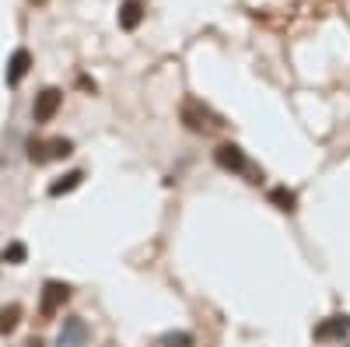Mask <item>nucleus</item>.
I'll list each match as a JSON object with an SVG mask.
<instances>
[{
  "instance_id": "1",
  "label": "nucleus",
  "mask_w": 350,
  "mask_h": 347,
  "mask_svg": "<svg viewBox=\"0 0 350 347\" xmlns=\"http://www.w3.org/2000/svg\"><path fill=\"white\" fill-rule=\"evenodd\" d=\"M179 116H183V123H186L189 133H214L221 127V120L200 99H186L183 109H179Z\"/></svg>"
},
{
  "instance_id": "2",
  "label": "nucleus",
  "mask_w": 350,
  "mask_h": 347,
  "mask_svg": "<svg viewBox=\"0 0 350 347\" xmlns=\"http://www.w3.org/2000/svg\"><path fill=\"white\" fill-rule=\"evenodd\" d=\"M74 155V140L67 137H53V140H32L28 144V158L36 165H49V162H60Z\"/></svg>"
},
{
  "instance_id": "3",
  "label": "nucleus",
  "mask_w": 350,
  "mask_h": 347,
  "mask_svg": "<svg viewBox=\"0 0 350 347\" xmlns=\"http://www.w3.org/2000/svg\"><path fill=\"white\" fill-rule=\"evenodd\" d=\"M67 298H70V287H67V284L46 281V284H42V298H39V316H42V320H53V316L64 309Z\"/></svg>"
},
{
  "instance_id": "4",
  "label": "nucleus",
  "mask_w": 350,
  "mask_h": 347,
  "mask_svg": "<svg viewBox=\"0 0 350 347\" xmlns=\"http://www.w3.org/2000/svg\"><path fill=\"white\" fill-rule=\"evenodd\" d=\"M60 105H64V92L60 88H42L36 95V102H32V120L36 123H49L53 116L60 112Z\"/></svg>"
},
{
  "instance_id": "5",
  "label": "nucleus",
  "mask_w": 350,
  "mask_h": 347,
  "mask_svg": "<svg viewBox=\"0 0 350 347\" xmlns=\"http://www.w3.org/2000/svg\"><path fill=\"white\" fill-rule=\"evenodd\" d=\"M92 333H88V323L81 316H67L64 326H60V337H56V347H88Z\"/></svg>"
},
{
  "instance_id": "6",
  "label": "nucleus",
  "mask_w": 350,
  "mask_h": 347,
  "mask_svg": "<svg viewBox=\"0 0 350 347\" xmlns=\"http://www.w3.org/2000/svg\"><path fill=\"white\" fill-rule=\"evenodd\" d=\"M214 162L224 168V172H249V158L239 144H221L214 151Z\"/></svg>"
},
{
  "instance_id": "7",
  "label": "nucleus",
  "mask_w": 350,
  "mask_h": 347,
  "mask_svg": "<svg viewBox=\"0 0 350 347\" xmlns=\"http://www.w3.org/2000/svg\"><path fill=\"white\" fill-rule=\"evenodd\" d=\"M28 70H32V53H28V49H14L11 60H8V74H4L11 88H14V84H21V77Z\"/></svg>"
},
{
  "instance_id": "8",
  "label": "nucleus",
  "mask_w": 350,
  "mask_h": 347,
  "mask_svg": "<svg viewBox=\"0 0 350 347\" xmlns=\"http://www.w3.org/2000/svg\"><path fill=\"white\" fill-rule=\"evenodd\" d=\"M81 183H84V172H81V168H74V172H67V176L53 179V183L46 186V193H49V196H67V193H74Z\"/></svg>"
},
{
  "instance_id": "9",
  "label": "nucleus",
  "mask_w": 350,
  "mask_h": 347,
  "mask_svg": "<svg viewBox=\"0 0 350 347\" xmlns=\"http://www.w3.org/2000/svg\"><path fill=\"white\" fill-rule=\"evenodd\" d=\"M140 21H144V4H140V0H123V8H120V28L137 32Z\"/></svg>"
},
{
  "instance_id": "10",
  "label": "nucleus",
  "mask_w": 350,
  "mask_h": 347,
  "mask_svg": "<svg viewBox=\"0 0 350 347\" xmlns=\"http://www.w3.org/2000/svg\"><path fill=\"white\" fill-rule=\"evenodd\" d=\"M18 323H21V305H18V302L0 305V337L14 333V330H18Z\"/></svg>"
},
{
  "instance_id": "11",
  "label": "nucleus",
  "mask_w": 350,
  "mask_h": 347,
  "mask_svg": "<svg viewBox=\"0 0 350 347\" xmlns=\"http://www.w3.org/2000/svg\"><path fill=\"white\" fill-rule=\"evenodd\" d=\"M25 259H28V246H25V242H8V246H4V264L21 267Z\"/></svg>"
},
{
  "instance_id": "12",
  "label": "nucleus",
  "mask_w": 350,
  "mask_h": 347,
  "mask_svg": "<svg viewBox=\"0 0 350 347\" xmlns=\"http://www.w3.org/2000/svg\"><path fill=\"white\" fill-rule=\"evenodd\" d=\"M161 344H165V347H193V337H189V333H168Z\"/></svg>"
},
{
  "instance_id": "13",
  "label": "nucleus",
  "mask_w": 350,
  "mask_h": 347,
  "mask_svg": "<svg viewBox=\"0 0 350 347\" xmlns=\"http://www.w3.org/2000/svg\"><path fill=\"white\" fill-rule=\"evenodd\" d=\"M273 200H277V204H284V211H291V204H295V196H291L287 190H273Z\"/></svg>"
},
{
  "instance_id": "14",
  "label": "nucleus",
  "mask_w": 350,
  "mask_h": 347,
  "mask_svg": "<svg viewBox=\"0 0 350 347\" xmlns=\"http://www.w3.org/2000/svg\"><path fill=\"white\" fill-rule=\"evenodd\" d=\"M28 347H42V340H36V337H32V340H28Z\"/></svg>"
},
{
  "instance_id": "15",
  "label": "nucleus",
  "mask_w": 350,
  "mask_h": 347,
  "mask_svg": "<svg viewBox=\"0 0 350 347\" xmlns=\"http://www.w3.org/2000/svg\"><path fill=\"white\" fill-rule=\"evenodd\" d=\"M32 4H46V0H32Z\"/></svg>"
}]
</instances>
